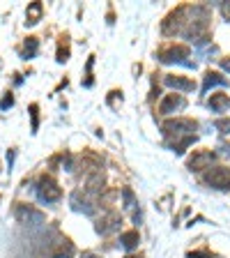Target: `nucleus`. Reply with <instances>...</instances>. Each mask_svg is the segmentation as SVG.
Returning a JSON list of instances; mask_svg holds the SVG:
<instances>
[{"label": "nucleus", "instance_id": "2", "mask_svg": "<svg viewBox=\"0 0 230 258\" xmlns=\"http://www.w3.org/2000/svg\"><path fill=\"white\" fill-rule=\"evenodd\" d=\"M196 129H198V122H196V120H189V118H175V120H166V122L161 125V132L166 134V136H175V138L196 134Z\"/></svg>", "mask_w": 230, "mask_h": 258}, {"label": "nucleus", "instance_id": "5", "mask_svg": "<svg viewBox=\"0 0 230 258\" xmlns=\"http://www.w3.org/2000/svg\"><path fill=\"white\" fill-rule=\"evenodd\" d=\"M205 182L214 189H221V191H228L230 189V169L226 166H214L205 173Z\"/></svg>", "mask_w": 230, "mask_h": 258}, {"label": "nucleus", "instance_id": "11", "mask_svg": "<svg viewBox=\"0 0 230 258\" xmlns=\"http://www.w3.org/2000/svg\"><path fill=\"white\" fill-rule=\"evenodd\" d=\"M164 83H166L168 88H173V90H182V92H191V90L196 88L194 81H191V79H184V76H173V74L164 76Z\"/></svg>", "mask_w": 230, "mask_h": 258}, {"label": "nucleus", "instance_id": "22", "mask_svg": "<svg viewBox=\"0 0 230 258\" xmlns=\"http://www.w3.org/2000/svg\"><path fill=\"white\" fill-rule=\"evenodd\" d=\"M69 60V49L65 44H60V49H58V63H67Z\"/></svg>", "mask_w": 230, "mask_h": 258}, {"label": "nucleus", "instance_id": "25", "mask_svg": "<svg viewBox=\"0 0 230 258\" xmlns=\"http://www.w3.org/2000/svg\"><path fill=\"white\" fill-rule=\"evenodd\" d=\"M62 166H65V171H74V157H71V155H65V157H62Z\"/></svg>", "mask_w": 230, "mask_h": 258}, {"label": "nucleus", "instance_id": "24", "mask_svg": "<svg viewBox=\"0 0 230 258\" xmlns=\"http://www.w3.org/2000/svg\"><path fill=\"white\" fill-rule=\"evenodd\" d=\"M14 106V97H12V95H5V97L0 99V108H2V111H7V108H12Z\"/></svg>", "mask_w": 230, "mask_h": 258}, {"label": "nucleus", "instance_id": "12", "mask_svg": "<svg viewBox=\"0 0 230 258\" xmlns=\"http://www.w3.org/2000/svg\"><path fill=\"white\" fill-rule=\"evenodd\" d=\"M216 86L226 88V86H228V79L221 76L219 71H207V74H205V81H203V92H210V90L216 88Z\"/></svg>", "mask_w": 230, "mask_h": 258}, {"label": "nucleus", "instance_id": "7", "mask_svg": "<svg viewBox=\"0 0 230 258\" xmlns=\"http://www.w3.org/2000/svg\"><path fill=\"white\" fill-rule=\"evenodd\" d=\"M14 217H16L21 224H44V212H39L30 205H23V203H16L14 207Z\"/></svg>", "mask_w": 230, "mask_h": 258}, {"label": "nucleus", "instance_id": "31", "mask_svg": "<svg viewBox=\"0 0 230 258\" xmlns=\"http://www.w3.org/2000/svg\"><path fill=\"white\" fill-rule=\"evenodd\" d=\"M127 258H141V256H127Z\"/></svg>", "mask_w": 230, "mask_h": 258}, {"label": "nucleus", "instance_id": "10", "mask_svg": "<svg viewBox=\"0 0 230 258\" xmlns=\"http://www.w3.org/2000/svg\"><path fill=\"white\" fill-rule=\"evenodd\" d=\"M186 106V99L182 95H166L164 102L159 104V113L161 116H168V113H175L177 108H184Z\"/></svg>", "mask_w": 230, "mask_h": 258}, {"label": "nucleus", "instance_id": "15", "mask_svg": "<svg viewBox=\"0 0 230 258\" xmlns=\"http://www.w3.org/2000/svg\"><path fill=\"white\" fill-rule=\"evenodd\" d=\"M207 106L212 108L214 113H221V111H226L230 106V97L228 95H212L210 102H207Z\"/></svg>", "mask_w": 230, "mask_h": 258}, {"label": "nucleus", "instance_id": "16", "mask_svg": "<svg viewBox=\"0 0 230 258\" xmlns=\"http://www.w3.org/2000/svg\"><path fill=\"white\" fill-rule=\"evenodd\" d=\"M138 242H141V235H138V231H127L120 235V244H122L127 251H131L138 247Z\"/></svg>", "mask_w": 230, "mask_h": 258}, {"label": "nucleus", "instance_id": "23", "mask_svg": "<svg viewBox=\"0 0 230 258\" xmlns=\"http://www.w3.org/2000/svg\"><path fill=\"white\" fill-rule=\"evenodd\" d=\"M37 111H39V108H37V104H33V106H30V118H33V132H37V127H39V116H37Z\"/></svg>", "mask_w": 230, "mask_h": 258}, {"label": "nucleus", "instance_id": "28", "mask_svg": "<svg viewBox=\"0 0 230 258\" xmlns=\"http://www.w3.org/2000/svg\"><path fill=\"white\" fill-rule=\"evenodd\" d=\"M221 67L226 71H230V58H223V60H221Z\"/></svg>", "mask_w": 230, "mask_h": 258}, {"label": "nucleus", "instance_id": "9", "mask_svg": "<svg viewBox=\"0 0 230 258\" xmlns=\"http://www.w3.org/2000/svg\"><path fill=\"white\" fill-rule=\"evenodd\" d=\"M216 159V155L212 150H198L189 159V171H203V169H210V164Z\"/></svg>", "mask_w": 230, "mask_h": 258}, {"label": "nucleus", "instance_id": "19", "mask_svg": "<svg viewBox=\"0 0 230 258\" xmlns=\"http://www.w3.org/2000/svg\"><path fill=\"white\" fill-rule=\"evenodd\" d=\"M37 49H39V39L37 37H28L26 44H23V58H35Z\"/></svg>", "mask_w": 230, "mask_h": 258}, {"label": "nucleus", "instance_id": "1", "mask_svg": "<svg viewBox=\"0 0 230 258\" xmlns=\"http://www.w3.org/2000/svg\"><path fill=\"white\" fill-rule=\"evenodd\" d=\"M207 26H210V9L203 5H196V7H189V12H186L184 28L180 35H184L186 39H200Z\"/></svg>", "mask_w": 230, "mask_h": 258}, {"label": "nucleus", "instance_id": "13", "mask_svg": "<svg viewBox=\"0 0 230 258\" xmlns=\"http://www.w3.org/2000/svg\"><path fill=\"white\" fill-rule=\"evenodd\" d=\"M101 189H104V175H101V171H97L95 175H90L88 182H85V191L88 194H101Z\"/></svg>", "mask_w": 230, "mask_h": 258}, {"label": "nucleus", "instance_id": "26", "mask_svg": "<svg viewBox=\"0 0 230 258\" xmlns=\"http://www.w3.org/2000/svg\"><path fill=\"white\" fill-rule=\"evenodd\" d=\"M221 14L226 21H230V2H221Z\"/></svg>", "mask_w": 230, "mask_h": 258}, {"label": "nucleus", "instance_id": "29", "mask_svg": "<svg viewBox=\"0 0 230 258\" xmlns=\"http://www.w3.org/2000/svg\"><path fill=\"white\" fill-rule=\"evenodd\" d=\"M7 164H9V169H12V164H14V152L12 150L7 152Z\"/></svg>", "mask_w": 230, "mask_h": 258}, {"label": "nucleus", "instance_id": "27", "mask_svg": "<svg viewBox=\"0 0 230 258\" xmlns=\"http://www.w3.org/2000/svg\"><path fill=\"white\" fill-rule=\"evenodd\" d=\"M186 258H212L210 254H205V251H191Z\"/></svg>", "mask_w": 230, "mask_h": 258}, {"label": "nucleus", "instance_id": "8", "mask_svg": "<svg viewBox=\"0 0 230 258\" xmlns=\"http://www.w3.org/2000/svg\"><path fill=\"white\" fill-rule=\"evenodd\" d=\"M120 224H122L120 214H117V212H108V214H104V217L99 219L95 228H97L99 235H111L113 231H117V228H120Z\"/></svg>", "mask_w": 230, "mask_h": 258}, {"label": "nucleus", "instance_id": "3", "mask_svg": "<svg viewBox=\"0 0 230 258\" xmlns=\"http://www.w3.org/2000/svg\"><path fill=\"white\" fill-rule=\"evenodd\" d=\"M35 191H37V198H39L42 203H55L62 196V189L58 187V182H55L51 175H42V178L37 180Z\"/></svg>", "mask_w": 230, "mask_h": 258}, {"label": "nucleus", "instance_id": "4", "mask_svg": "<svg viewBox=\"0 0 230 258\" xmlns=\"http://www.w3.org/2000/svg\"><path fill=\"white\" fill-rule=\"evenodd\" d=\"M186 12H189V7H184V5L170 12L168 17H166V21H164V26H161L164 35H177V33H182L184 21H186Z\"/></svg>", "mask_w": 230, "mask_h": 258}, {"label": "nucleus", "instance_id": "6", "mask_svg": "<svg viewBox=\"0 0 230 258\" xmlns=\"http://www.w3.org/2000/svg\"><path fill=\"white\" fill-rule=\"evenodd\" d=\"M189 46L184 44H173V46H166L159 51V60L164 65H170V63H184V58H189Z\"/></svg>", "mask_w": 230, "mask_h": 258}, {"label": "nucleus", "instance_id": "14", "mask_svg": "<svg viewBox=\"0 0 230 258\" xmlns=\"http://www.w3.org/2000/svg\"><path fill=\"white\" fill-rule=\"evenodd\" d=\"M42 12H44V5L42 2H30L26 12V23L28 26H35L37 21L42 18Z\"/></svg>", "mask_w": 230, "mask_h": 258}, {"label": "nucleus", "instance_id": "17", "mask_svg": "<svg viewBox=\"0 0 230 258\" xmlns=\"http://www.w3.org/2000/svg\"><path fill=\"white\" fill-rule=\"evenodd\" d=\"M71 256H74V244L69 240H60L55 251L51 254V258H71Z\"/></svg>", "mask_w": 230, "mask_h": 258}, {"label": "nucleus", "instance_id": "21", "mask_svg": "<svg viewBox=\"0 0 230 258\" xmlns=\"http://www.w3.org/2000/svg\"><path fill=\"white\" fill-rule=\"evenodd\" d=\"M214 127H216L221 134H230V118H219V120H214Z\"/></svg>", "mask_w": 230, "mask_h": 258}, {"label": "nucleus", "instance_id": "18", "mask_svg": "<svg viewBox=\"0 0 230 258\" xmlns=\"http://www.w3.org/2000/svg\"><path fill=\"white\" fill-rule=\"evenodd\" d=\"M198 141V136L196 134H189V136H182V138H175V143H173V148H175L177 155H184V150L191 145V143Z\"/></svg>", "mask_w": 230, "mask_h": 258}, {"label": "nucleus", "instance_id": "20", "mask_svg": "<svg viewBox=\"0 0 230 258\" xmlns=\"http://www.w3.org/2000/svg\"><path fill=\"white\" fill-rule=\"evenodd\" d=\"M122 201H124V207H133L136 205V196H133V191L129 187H124L122 189Z\"/></svg>", "mask_w": 230, "mask_h": 258}, {"label": "nucleus", "instance_id": "30", "mask_svg": "<svg viewBox=\"0 0 230 258\" xmlns=\"http://www.w3.org/2000/svg\"><path fill=\"white\" fill-rule=\"evenodd\" d=\"M83 258H101V256H97V254H90V251H85V254H83Z\"/></svg>", "mask_w": 230, "mask_h": 258}]
</instances>
